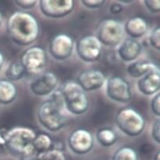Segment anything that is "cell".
<instances>
[{
	"mask_svg": "<svg viewBox=\"0 0 160 160\" xmlns=\"http://www.w3.org/2000/svg\"><path fill=\"white\" fill-rule=\"evenodd\" d=\"M159 71V68L150 61L137 60L130 63L127 68V72L133 78H139L145 76L152 72Z\"/></svg>",
	"mask_w": 160,
	"mask_h": 160,
	"instance_id": "cell-18",
	"label": "cell"
},
{
	"mask_svg": "<svg viewBox=\"0 0 160 160\" xmlns=\"http://www.w3.org/2000/svg\"><path fill=\"white\" fill-rule=\"evenodd\" d=\"M47 63V55L41 46H31L26 48L21 56L20 63L26 72L38 74L44 68Z\"/></svg>",
	"mask_w": 160,
	"mask_h": 160,
	"instance_id": "cell-7",
	"label": "cell"
},
{
	"mask_svg": "<svg viewBox=\"0 0 160 160\" xmlns=\"http://www.w3.org/2000/svg\"><path fill=\"white\" fill-rule=\"evenodd\" d=\"M147 10L152 14H157L160 11V1L158 0H144L143 1Z\"/></svg>",
	"mask_w": 160,
	"mask_h": 160,
	"instance_id": "cell-27",
	"label": "cell"
},
{
	"mask_svg": "<svg viewBox=\"0 0 160 160\" xmlns=\"http://www.w3.org/2000/svg\"><path fill=\"white\" fill-rule=\"evenodd\" d=\"M63 98L60 91H54L50 99L40 106L38 118L40 124L48 131L56 132L61 130L66 124V117L63 112Z\"/></svg>",
	"mask_w": 160,
	"mask_h": 160,
	"instance_id": "cell-2",
	"label": "cell"
},
{
	"mask_svg": "<svg viewBox=\"0 0 160 160\" xmlns=\"http://www.w3.org/2000/svg\"><path fill=\"white\" fill-rule=\"evenodd\" d=\"M60 91L63 98V106L70 113L80 116L88 111L90 107L88 96L76 82L68 81Z\"/></svg>",
	"mask_w": 160,
	"mask_h": 160,
	"instance_id": "cell-4",
	"label": "cell"
},
{
	"mask_svg": "<svg viewBox=\"0 0 160 160\" xmlns=\"http://www.w3.org/2000/svg\"><path fill=\"white\" fill-rule=\"evenodd\" d=\"M17 95L18 90L14 82L7 78L0 79V104H11L14 102Z\"/></svg>",
	"mask_w": 160,
	"mask_h": 160,
	"instance_id": "cell-19",
	"label": "cell"
},
{
	"mask_svg": "<svg viewBox=\"0 0 160 160\" xmlns=\"http://www.w3.org/2000/svg\"><path fill=\"white\" fill-rule=\"evenodd\" d=\"M118 2H120V4H131L132 3V2H134V1H133V0H127V1L120 0Z\"/></svg>",
	"mask_w": 160,
	"mask_h": 160,
	"instance_id": "cell-34",
	"label": "cell"
},
{
	"mask_svg": "<svg viewBox=\"0 0 160 160\" xmlns=\"http://www.w3.org/2000/svg\"><path fill=\"white\" fill-rule=\"evenodd\" d=\"M81 2L82 5L87 8L94 10V9L102 8L106 4V1L105 0H82Z\"/></svg>",
	"mask_w": 160,
	"mask_h": 160,
	"instance_id": "cell-26",
	"label": "cell"
},
{
	"mask_svg": "<svg viewBox=\"0 0 160 160\" xmlns=\"http://www.w3.org/2000/svg\"><path fill=\"white\" fill-rule=\"evenodd\" d=\"M5 132H2V131H0V155H4L7 152Z\"/></svg>",
	"mask_w": 160,
	"mask_h": 160,
	"instance_id": "cell-31",
	"label": "cell"
},
{
	"mask_svg": "<svg viewBox=\"0 0 160 160\" xmlns=\"http://www.w3.org/2000/svg\"><path fill=\"white\" fill-rule=\"evenodd\" d=\"M32 147L34 153L38 155L53 148V140L46 133H40L36 135V137L32 142Z\"/></svg>",
	"mask_w": 160,
	"mask_h": 160,
	"instance_id": "cell-21",
	"label": "cell"
},
{
	"mask_svg": "<svg viewBox=\"0 0 160 160\" xmlns=\"http://www.w3.org/2000/svg\"><path fill=\"white\" fill-rule=\"evenodd\" d=\"M106 93L110 100L118 103H128L132 97L131 86L123 77L114 75L106 81Z\"/></svg>",
	"mask_w": 160,
	"mask_h": 160,
	"instance_id": "cell-8",
	"label": "cell"
},
{
	"mask_svg": "<svg viewBox=\"0 0 160 160\" xmlns=\"http://www.w3.org/2000/svg\"><path fill=\"white\" fill-rule=\"evenodd\" d=\"M102 45L94 35L80 38L76 44V52L79 59L86 63L98 61L102 56Z\"/></svg>",
	"mask_w": 160,
	"mask_h": 160,
	"instance_id": "cell-9",
	"label": "cell"
},
{
	"mask_svg": "<svg viewBox=\"0 0 160 160\" xmlns=\"http://www.w3.org/2000/svg\"><path fill=\"white\" fill-rule=\"evenodd\" d=\"M152 136L153 140L159 144L160 143V121L159 118L157 119L154 123L152 129Z\"/></svg>",
	"mask_w": 160,
	"mask_h": 160,
	"instance_id": "cell-30",
	"label": "cell"
},
{
	"mask_svg": "<svg viewBox=\"0 0 160 160\" xmlns=\"http://www.w3.org/2000/svg\"><path fill=\"white\" fill-rule=\"evenodd\" d=\"M160 159V152H158L155 154V157H154V160H159Z\"/></svg>",
	"mask_w": 160,
	"mask_h": 160,
	"instance_id": "cell-35",
	"label": "cell"
},
{
	"mask_svg": "<svg viewBox=\"0 0 160 160\" xmlns=\"http://www.w3.org/2000/svg\"><path fill=\"white\" fill-rule=\"evenodd\" d=\"M112 160H139V156L133 148L122 147L114 153Z\"/></svg>",
	"mask_w": 160,
	"mask_h": 160,
	"instance_id": "cell-23",
	"label": "cell"
},
{
	"mask_svg": "<svg viewBox=\"0 0 160 160\" xmlns=\"http://www.w3.org/2000/svg\"><path fill=\"white\" fill-rule=\"evenodd\" d=\"M14 2L18 7H21L23 10H30L36 7L38 1L37 0H16Z\"/></svg>",
	"mask_w": 160,
	"mask_h": 160,
	"instance_id": "cell-28",
	"label": "cell"
},
{
	"mask_svg": "<svg viewBox=\"0 0 160 160\" xmlns=\"http://www.w3.org/2000/svg\"><path fill=\"white\" fill-rule=\"evenodd\" d=\"M149 43L156 50H160V28L156 26L153 30L151 32L149 36Z\"/></svg>",
	"mask_w": 160,
	"mask_h": 160,
	"instance_id": "cell-25",
	"label": "cell"
},
{
	"mask_svg": "<svg viewBox=\"0 0 160 160\" xmlns=\"http://www.w3.org/2000/svg\"><path fill=\"white\" fill-rule=\"evenodd\" d=\"M124 29V32H126L130 38L136 40V38H142L147 33L148 29V24L143 18L134 16V17L130 18L125 22Z\"/></svg>",
	"mask_w": 160,
	"mask_h": 160,
	"instance_id": "cell-17",
	"label": "cell"
},
{
	"mask_svg": "<svg viewBox=\"0 0 160 160\" xmlns=\"http://www.w3.org/2000/svg\"><path fill=\"white\" fill-rule=\"evenodd\" d=\"M115 122L120 131L130 137L140 136L146 124L143 117L132 108L121 109L117 113Z\"/></svg>",
	"mask_w": 160,
	"mask_h": 160,
	"instance_id": "cell-5",
	"label": "cell"
},
{
	"mask_svg": "<svg viewBox=\"0 0 160 160\" xmlns=\"http://www.w3.org/2000/svg\"><path fill=\"white\" fill-rule=\"evenodd\" d=\"M68 143L74 154L83 155L91 152L94 148V139L92 133L87 129L77 128L69 135Z\"/></svg>",
	"mask_w": 160,
	"mask_h": 160,
	"instance_id": "cell-10",
	"label": "cell"
},
{
	"mask_svg": "<svg viewBox=\"0 0 160 160\" xmlns=\"http://www.w3.org/2000/svg\"><path fill=\"white\" fill-rule=\"evenodd\" d=\"M2 20H3V18H2V13L0 12V28H1V26H2Z\"/></svg>",
	"mask_w": 160,
	"mask_h": 160,
	"instance_id": "cell-36",
	"label": "cell"
},
{
	"mask_svg": "<svg viewBox=\"0 0 160 160\" xmlns=\"http://www.w3.org/2000/svg\"><path fill=\"white\" fill-rule=\"evenodd\" d=\"M142 52V44L137 40L127 38L123 40L118 48V55L121 60L132 63L137 60Z\"/></svg>",
	"mask_w": 160,
	"mask_h": 160,
	"instance_id": "cell-15",
	"label": "cell"
},
{
	"mask_svg": "<svg viewBox=\"0 0 160 160\" xmlns=\"http://www.w3.org/2000/svg\"><path fill=\"white\" fill-rule=\"evenodd\" d=\"M39 160H66L63 152L56 148H52L49 151L37 155Z\"/></svg>",
	"mask_w": 160,
	"mask_h": 160,
	"instance_id": "cell-24",
	"label": "cell"
},
{
	"mask_svg": "<svg viewBox=\"0 0 160 160\" xmlns=\"http://www.w3.org/2000/svg\"><path fill=\"white\" fill-rule=\"evenodd\" d=\"M58 85V78L56 74L46 72L33 79L29 84V89L34 95L46 97L51 95Z\"/></svg>",
	"mask_w": 160,
	"mask_h": 160,
	"instance_id": "cell-13",
	"label": "cell"
},
{
	"mask_svg": "<svg viewBox=\"0 0 160 160\" xmlns=\"http://www.w3.org/2000/svg\"><path fill=\"white\" fill-rule=\"evenodd\" d=\"M118 136L117 132L112 128L104 127L98 130L96 133V140L102 146L109 148L117 143Z\"/></svg>",
	"mask_w": 160,
	"mask_h": 160,
	"instance_id": "cell-20",
	"label": "cell"
},
{
	"mask_svg": "<svg viewBox=\"0 0 160 160\" xmlns=\"http://www.w3.org/2000/svg\"><path fill=\"white\" fill-rule=\"evenodd\" d=\"M31 160H39V159H38V158H33V159H31Z\"/></svg>",
	"mask_w": 160,
	"mask_h": 160,
	"instance_id": "cell-37",
	"label": "cell"
},
{
	"mask_svg": "<svg viewBox=\"0 0 160 160\" xmlns=\"http://www.w3.org/2000/svg\"><path fill=\"white\" fill-rule=\"evenodd\" d=\"M25 73H26V71L22 66L20 62H12L7 67L5 75L7 76V79L13 82L22 79Z\"/></svg>",
	"mask_w": 160,
	"mask_h": 160,
	"instance_id": "cell-22",
	"label": "cell"
},
{
	"mask_svg": "<svg viewBox=\"0 0 160 160\" xmlns=\"http://www.w3.org/2000/svg\"><path fill=\"white\" fill-rule=\"evenodd\" d=\"M3 64H4V56L3 55H2V53L0 52V71L2 70Z\"/></svg>",
	"mask_w": 160,
	"mask_h": 160,
	"instance_id": "cell-33",
	"label": "cell"
},
{
	"mask_svg": "<svg viewBox=\"0 0 160 160\" xmlns=\"http://www.w3.org/2000/svg\"><path fill=\"white\" fill-rule=\"evenodd\" d=\"M74 48L75 42L73 38L66 33H60L52 39L49 52L56 60L63 61L72 56Z\"/></svg>",
	"mask_w": 160,
	"mask_h": 160,
	"instance_id": "cell-11",
	"label": "cell"
},
{
	"mask_svg": "<svg viewBox=\"0 0 160 160\" xmlns=\"http://www.w3.org/2000/svg\"><path fill=\"white\" fill-rule=\"evenodd\" d=\"M32 129L26 127H14L5 132L7 151L19 158H28L34 154L32 142L36 137Z\"/></svg>",
	"mask_w": 160,
	"mask_h": 160,
	"instance_id": "cell-3",
	"label": "cell"
},
{
	"mask_svg": "<svg viewBox=\"0 0 160 160\" xmlns=\"http://www.w3.org/2000/svg\"><path fill=\"white\" fill-rule=\"evenodd\" d=\"M124 34V26L121 22L114 19H105L99 23L96 37L102 45L116 47L123 41Z\"/></svg>",
	"mask_w": 160,
	"mask_h": 160,
	"instance_id": "cell-6",
	"label": "cell"
},
{
	"mask_svg": "<svg viewBox=\"0 0 160 160\" xmlns=\"http://www.w3.org/2000/svg\"><path fill=\"white\" fill-rule=\"evenodd\" d=\"M123 10V6L121 4L118 3V2H114L111 5L110 7V11L112 14H118L122 12Z\"/></svg>",
	"mask_w": 160,
	"mask_h": 160,
	"instance_id": "cell-32",
	"label": "cell"
},
{
	"mask_svg": "<svg viewBox=\"0 0 160 160\" xmlns=\"http://www.w3.org/2000/svg\"><path fill=\"white\" fill-rule=\"evenodd\" d=\"M106 82V76L101 71L87 70L82 72L77 78L76 82L82 87L85 92H90L99 90Z\"/></svg>",
	"mask_w": 160,
	"mask_h": 160,
	"instance_id": "cell-14",
	"label": "cell"
},
{
	"mask_svg": "<svg viewBox=\"0 0 160 160\" xmlns=\"http://www.w3.org/2000/svg\"><path fill=\"white\" fill-rule=\"evenodd\" d=\"M7 28L11 41L20 46L30 45L39 37L38 20L29 13L14 12L9 18Z\"/></svg>",
	"mask_w": 160,
	"mask_h": 160,
	"instance_id": "cell-1",
	"label": "cell"
},
{
	"mask_svg": "<svg viewBox=\"0 0 160 160\" xmlns=\"http://www.w3.org/2000/svg\"><path fill=\"white\" fill-rule=\"evenodd\" d=\"M137 88L142 94L146 96H152L159 92V71L152 72L140 78L137 82Z\"/></svg>",
	"mask_w": 160,
	"mask_h": 160,
	"instance_id": "cell-16",
	"label": "cell"
},
{
	"mask_svg": "<svg viewBox=\"0 0 160 160\" xmlns=\"http://www.w3.org/2000/svg\"><path fill=\"white\" fill-rule=\"evenodd\" d=\"M151 109L155 116H160V93H157L151 102Z\"/></svg>",
	"mask_w": 160,
	"mask_h": 160,
	"instance_id": "cell-29",
	"label": "cell"
},
{
	"mask_svg": "<svg viewBox=\"0 0 160 160\" xmlns=\"http://www.w3.org/2000/svg\"><path fill=\"white\" fill-rule=\"evenodd\" d=\"M73 0H41L40 9L44 16L51 18H60L69 15L73 11Z\"/></svg>",
	"mask_w": 160,
	"mask_h": 160,
	"instance_id": "cell-12",
	"label": "cell"
}]
</instances>
